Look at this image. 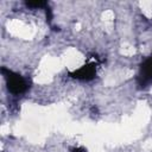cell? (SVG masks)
<instances>
[{
    "label": "cell",
    "mask_w": 152,
    "mask_h": 152,
    "mask_svg": "<svg viewBox=\"0 0 152 152\" xmlns=\"http://www.w3.org/2000/svg\"><path fill=\"white\" fill-rule=\"evenodd\" d=\"M1 74L4 75L7 89L12 95H21L28 89V82L24 76L6 68H1Z\"/></svg>",
    "instance_id": "obj_1"
},
{
    "label": "cell",
    "mask_w": 152,
    "mask_h": 152,
    "mask_svg": "<svg viewBox=\"0 0 152 152\" xmlns=\"http://www.w3.org/2000/svg\"><path fill=\"white\" fill-rule=\"evenodd\" d=\"M151 82H152V55L148 56L141 63L138 75V83L141 88L147 87Z\"/></svg>",
    "instance_id": "obj_2"
},
{
    "label": "cell",
    "mask_w": 152,
    "mask_h": 152,
    "mask_svg": "<svg viewBox=\"0 0 152 152\" xmlns=\"http://www.w3.org/2000/svg\"><path fill=\"white\" fill-rule=\"evenodd\" d=\"M95 75H96V64L95 63L84 64L70 74L71 77L80 80V81H90L95 77Z\"/></svg>",
    "instance_id": "obj_3"
},
{
    "label": "cell",
    "mask_w": 152,
    "mask_h": 152,
    "mask_svg": "<svg viewBox=\"0 0 152 152\" xmlns=\"http://www.w3.org/2000/svg\"><path fill=\"white\" fill-rule=\"evenodd\" d=\"M26 6L33 10H39V8H46L48 4L45 1H27Z\"/></svg>",
    "instance_id": "obj_4"
},
{
    "label": "cell",
    "mask_w": 152,
    "mask_h": 152,
    "mask_svg": "<svg viewBox=\"0 0 152 152\" xmlns=\"http://www.w3.org/2000/svg\"><path fill=\"white\" fill-rule=\"evenodd\" d=\"M70 152H87V150L82 146H77V147H72L70 150Z\"/></svg>",
    "instance_id": "obj_5"
}]
</instances>
